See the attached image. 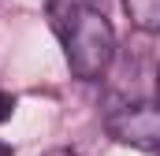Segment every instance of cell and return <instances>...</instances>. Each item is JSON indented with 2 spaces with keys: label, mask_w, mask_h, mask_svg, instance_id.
<instances>
[{
  "label": "cell",
  "mask_w": 160,
  "mask_h": 156,
  "mask_svg": "<svg viewBox=\"0 0 160 156\" xmlns=\"http://www.w3.org/2000/svg\"><path fill=\"white\" fill-rule=\"evenodd\" d=\"M0 156H15V149H11L8 141H0Z\"/></svg>",
  "instance_id": "8992f818"
},
{
  "label": "cell",
  "mask_w": 160,
  "mask_h": 156,
  "mask_svg": "<svg viewBox=\"0 0 160 156\" xmlns=\"http://www.w3.org/2000/svg\"><path fill=\"white\" fill-rule=\"evenodd\" d=\"M130 26L142 34H160V0H123Z\"/></svg>",
  "instance_id": "3957f363"
},
{
  "label": "cell",
  "mask_w": 160,
  "mask_h": 156,
  "mask_svg": "<svg viewBox=\"0 0 160 156\" xmlns=\"http://www.w3.org/2000/svg\"><path fill=\"white\" fill-rule=\"evenodd\" d=\"M11 112H15V97L0 89V123H8V119H11Z\"/></svg>",
  "instance_id": "277c9868"
},
{
  "label": "cell",
  "mask_w": 160,
  "mask_h": 156,
  "mask_svg": "<svg viewBox=\"0 0 160 156\" xmlns=\"http://www.w3.org/2000/svg\"><path fill=\"white\" fill-rule=\"evenodd\" d=\"M56 26L63 34V56H67L71 75L82 82H101L116 56V34L104 11L75 4L63 11V19H56Z\"/></svg>",
  "instance_id": "6da1fadb"
},
{
  "label": "cell",
  "mask_w": 160,
  "mask_h": 156,
  "mask_svg": "<svg viewBox=\"0 0 160 156\" xmlns=\"http://www.w3.org/2000/svg\"><path fill=\"white\" fill-rule=\"evenodd\" d=\"M157 104H160V67H157Z\"/></svg>",
  "instance_id": "52a82bcc"
},
{
  "label": "cell",
  "mask_w": 160,
  "mask_h": 156,
  "mask_svg": "<svg viewBox=\"0 0 160 156\" xmlns=\"http://www.w3.org/2000/svg\"><path fill=\"white\" fill-rule=\"evenodd\" d=\"M104 130L119 145L157 153L160 149V104H123L104 119Z\"/></svg>",
  "instance_id": "7a4b0ae2"
},
{
  "label": "cell",
  "mask_w": 160,
  "mask_h": 156,
  "mask_svg": "<svg viewBox=\"0 0 160 156\" xmlns=\"http://www.w3.org/2000/svg\"><path fill=\"white\" fill-rule=\"evenodd\" d=\"M45 156H78V153H71V149H48Z\"/></svg>",
  "instance_id": "5b68a950"
}]
</instances>
